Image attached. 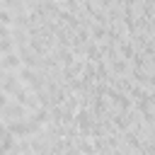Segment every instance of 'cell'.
<instances>
[{"instance_id": "6da1fadb", "label": "cell", "mask_w": 155, "mask_h": 155, "mask_svg": "<svg viewBox=\"0 0 155 155\" xmlns=\"http://www.w3.org/2000/svg\"><path fill=\"white\" fill-rule=\"evenodd\" d=\"M0 65H2V70H17V68L22 65V63H19V56H17V51L0 56Z\"/></svg>"}, {"instance_id": "7a4b0ae2", "label": "cell", "mask_w": 155, "mask_h": 155, "mask_svg": "<svg viewBox=\"0 0 155 155\" xmlns=\"http://www.w3.org/2000/svg\"><path fill=\"white\" fill-rule=\"evenodd\" d=\"M17 46H15V41L12 39H0V56H5V53H12Z\"/></svg>"}, {"instance_id": "3957f363", "label": "cell", "mask_w": 155, "mask_h": 155, "mask_svg": "<svg viewBox=\"0 0 155 155\" xmlns=\"http://www.w3.org/2000/svg\"><path fill=\"white\" fill-rule=\"evenodd\" d=\"M12 17H15V15H12L10 10H2V7H0V24H5V27H12Z\"/></svg>"}, {"instance_id": "277c9868", "label": "cell", "mask_w": 155, "mask_h": 155, "mask_svg": "<svg viewBox=\"0 0 155 155\" xmlns=\"http://www.w3.org/2000/svg\"><path fill=\"white\" fill-rule=\"evenodd\" d=\"M10 36H12V29L5 27V24H0V39H10Z\"/></svg>"}, {"instance_id": "5b68a950", "label": "cell", "mask_w": 155, "mask_h": 155, "mask_svg": "<svg viewBox=\"0 0 155 155\" xmlns=\"http://www.w3.org/2000/svg\"><path fill=\"white\" fill-rule=\"evenodd\" d=\"M10 104V94H5V92H0V109H5Z\"/></svg>"}, {"instance_id": "8992f818", "label": "cell", "mask_w": 155, "mask_h": 155, "mask_svg": "<svg viewBox=\"0 0 155 155\" xmlns=\"http://www.w3.org/2000/svg\"><path fill=\"white\" fill-rule=\"evenodd\" d=\"M7 153V148H5V143H0V155H5Z\"/></svg>"}, {"instance_id": "52a82bcc", "label": "cell", "mask_w": 155, "mask_h": 155, "mask_svg": "<svg viewBox=\"0 0 155 155\" xmlns=\"http://www.w3.org/2000/svg\"><path fill=\"white\" fill-rule=\"evenodd\" d=\"M0 70H2V65H0Z\"/></svg>"}, {"instance_id": "ba28073f", "label": "cell", "mask_w": 155, "mask_h": 155, "mask_svg": "<svg viewBox=\"0 0 155 155\" xmlns=\"http://www.w3.org/2000/svg\"><path fill=\"white\" fill-rule=\"evenodd\" d=\"M0 124H2V121H0Z\"/></svg>"}]
</instances>
